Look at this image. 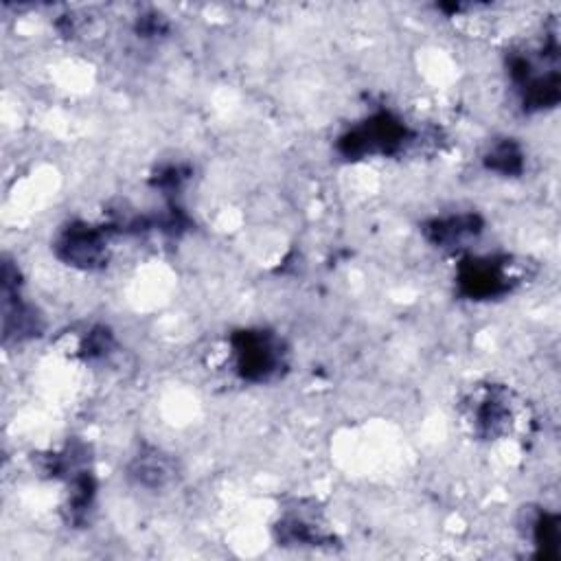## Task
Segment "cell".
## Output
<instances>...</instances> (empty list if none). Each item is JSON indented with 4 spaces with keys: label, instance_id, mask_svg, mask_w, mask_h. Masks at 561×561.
I'll use <instances>...</instances> for the list:
<instances>
[{
    "label": "cell",
    "instance_id": "cell-1",
    "mask_svg": "<svg viewBox=\"0 0 561 561\" xmlns=\"http://www.w3.org/2000/svg\"><path fill=\"white\" fill-rule=\"evenodd\" d=\"M408 136L410 131L399 118L381 112L342 136L340 151L346 158H362L366 153H394L403 147Z\"/></svg>",
    "mask_w": 561,
    "mask_h": 561
},
{
    "label": "cell",
    "instance_id": "cell-3",
    "mask_svg": "<svg viewBox=\"0 0 561 561\" xmlns=\"http://www.w3.org/2000/svg\"><path fill=\"white\" fill-rule=\"evenodd\" d=\"M458 285L469 298H491L508 289L511 274L497 259H469L458 270Z\"/></svg>",
    "mask_w": 561,
    "mask_h": 561
},
{
    "label": "cell",
    "instance_id": "cell-7",
    "mask_svg": "<svg viewBox=\"0 0 561 561\" xmlns=\"http://www.w3.org/2000/svg\"><path fill=\"white\" fill-rule=\"evenodd\" d=\"M486 167L504 175L522 171V151L515 142L502 140L486 153Z\"/></svg>",
    "mask_w": 561,
    "mask_h": 561
},
{
    "label": "cell",
    "instance_id": "cell-5",
    "mask_svg": "<svg viewBox=\"0 0 561 561\" xmlns=\"http://www.w3.org/2000/svg\"><path fill=\"white\" fill-rule=\"evenodd\" d=\"M482 230V219L478 215H456L445 219H434L425 226V234L432 243L440 248H454Z\"/></svg>",
    "mask_w": 561,
    "mask_h": 561
},
{
    "label": "cell",
    "instance_id": "cell-6",
    "mask_svg": "<svg viewBox=\"0 0 561 561\" xmlns=\"http://www.w3.org/2000/svg\"><path fill=\"white\" fill-rule=\"evenodd\" d=\"M511 419L508 408L497 394H484L480 405H476L473 412V425L484 436H497L506 430V421Z\"/></svg>",
    "mask_w": 561,
    "mask_h": 561
},
{
    "label": "cell",
    "instance_id": "cell-4",
    "mask_svg": "<svg viewBox=\"0 0 561 561\" xmlns=\"http://www.w3.org/2000/svg\"><path fill=\"white\" fill-rule=\"evenodd\" d=\"M64 261L79 267H94L105 261V232L88 224H72L57 241Z\"/></svg>",
    "mask_w": 561,
    "mask_h": 561
},
{
    "label": "cell",
    "instance_id": "cell-2",
    "mask_svg": "<svg viewBox=\"0 0 561 561\" xmlns=\"http://www.w3.org/2000/svg\"><path fill=\"white\" fill-rule=\"evenodd\" d=\"M237 370L250 381L270 379L283 366V346L267 331H241L232 337Z\"/></svg>",
    "mask_w": 561,
    "mask_h": 561
}]
</instances>
